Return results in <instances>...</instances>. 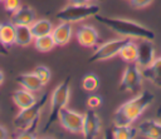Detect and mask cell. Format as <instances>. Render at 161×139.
Returning a JSON list of instances; mask_svg holds the SVG:
<instances>
[{
  "mask_svg": "<svg viewBox=\"0 0 161 139\" xmlns=\"http://www.w3.org/2000/svg\"><path fill=\"white\" fill-rule=\"evenodd\" d=\"M155 95L148 90H143L138 93L132 99L123 103L114 111L112 120L114 125H131L136 121L140 115L152 104Z\"/></svg>",
  "mask_w": 161,
  "mask_h": 139,
  "instance_id": "1",
  "label": "cell"
},
{
  "mask_svg": "<svg viewBox=\"0 0 161 139\" xmlns=\"http://www.w3.org/2000/svg\"><path fill=\"white\" fill-rule=\"evenodd\" d=\"M97 21L101 24L106 25L111 30L116 31L117 34L126 36V38H136V39H155V33L148 29L147 26L133 21L128 19H122V18H111L106 15H101L99 13L93 16Z\"/></svg>",
  "mask_w": 161,
  "mask_h": 139,
  "instance_id": "2",
  "label": "cell"
},
{
  "mask_svg": "<svg viewBox=\"0 0 161 139\" xmlns=\"http://www.w3.org/2000/svg\"><path fill=\"white\" fill-rule=\"evenodd\" d=\"M70 80H72V78L68 75L53 90V93L50 95V113H49L47 123L43 128L44 133L48 131L49 128L58 120L60 110L67 106V104L69 101V98H70Z\"/></svg>",
  "mask_w": 161,
  "mask_h": 139,
  "instance_id": "3",
  "label": "cell"
},
{
  "mask_svg": "<svg viewBox=\"0 0 161 139\" xmlns=\"http://www.w3.org/2000/svg\"><path fill=\"white\" fill-rule=\"evenodd\" d=\"M48 99H49V93H44L40 96V99H38L33 105H30L25 109H20V111L13 119L14 128L18 131H20V130H24L31 125L39 124L42 110H43L45 103L48 101Z\"/></svg>",
  "mask_w": 161,
  "mask_h": 139,
  "instance_id": "4",
  "label": "cell"
},
{
  "mask_svg": "<svg viewBox=\"0 0 161 139\" xmlns=\"http://www.w3.org/2000/svg\"><path fill=\"white\" fill-rule=\"evenodd\" d=\"M101 11V8L96 4H70L60 9L55 18L60 21L77 23L80 20H86L91 16L97 15Z\"/></svg>",
  "mask_w": 161,
  "mask_h": 139,
  "instance_id": "5",
  "label": "cell"
},
{
  "mask_svg": "<svg viewBox=\"0 0 161 139\" xmlns=\"http://www.w3.org/2000/svg\"><path fill=\"white\" fill-rule=\"evenodd\" d=\"M142 79L143 76L141 73V68L137 65V63H128L123 71L118 90L126 93H138L142 85Z\"/></svg>",
  "mask_w": 161,
  "mask_h": 139,
  "instance_id": "6",
  "label": "cell"
},
{
  "mask_svg": "<svg viewBox=\"0 0 161 139\" xmlns=\"http://www.w3.org/2000/svg\"><path fill=\"white\" fill-rule=\"evenodd\" d=\"M130 40H131L130 38H126V39H114V40L106 41L94 50V53L88 58V60L91 63H96V61H103V60L111 59L118 55L123 45H126Z\"/></svg>",
  "mask_w": 161,
  "mask_h": 139,
  "instance_id": "7",
  "label": "cell"
},
{
  "mask_svg": "<svg viewBox=\"0 0 161 139\" xmlns=\"http://www.w3.org/2000/svg\"><path fill=\"white\" fill-rule=\"evenodd\" d=\"M83 119H84V114H80V113H78L75 110L68 109L67 106L60 110L59 116H58V121L60 123V125L67 131L74 133V134L82 133Z\"/></svg>",
  "mask_w": 161,
  "mask_h": 139,
  "instance_id": "8",
  "label": "cell"
},
{
  "mask_svg": "<svg viewBox=\"0 0 161 139\" xmlns=\"http://www.w3.org/2000/svg\"><path fill=\"white\" fill-rule=\"evenodd\" d=\"M99 133H101V118L91 108L84 113L82 134L86 139H94L99 135Z\"/></svg>",
  "mask_w": 161,
  "mask_h": 139,
  "instance_id": "9",
  "label": "cell"
},
{
  "mask_svg": "<svg viewBox=\"0 0 161 139\" xmlns=\"http://www.w3.org/2000/svg\"><path fill=\"white\" fill-rule=\"evenodd\" d=\"M155 60V46L152 40L150 39H140V43L137 44V65L143 69L152 64Z\"/></svg>",
  "mask_w": 161,
  "mask_h": 139,
  "instance_id": "10",
  "label": "cell"
},
{
  "mask_svg": "<svg viewBox=\"0 0 161 139\" xmlns=\"http://www.w3.org/2000/svg\"><path fill=\"white\" fill-rule=\"evenodd\" d=\"M75 38L77 41L84 48H93L99 44V34L92 25H82L78 29Z\"/></svg>",
  "mask_w": 161,
  "mask_h": 139,
  "instance_id": "11",
  "label": "cell"
},
{
  "mask_svg": "<svg viewBox=\"0 0 161 139\" xmlns=\"http://www.w3.org/2000/svg\"><path fill=\"white\" fill-rule=\"evenodd\" d=\"M72 34H73V28L68 21H62L52 30V36L58 46H63L68 44L72 39Z\"/></svg>",
  "mask_w": 161,
  "mask_h": 139,
  "instance_id": "12",
  "label": "cell"
},
{
  "mask_svg": "<svg viewBox=\"0 0 161 139\" xmlns=\"http://www.w3.org/2000/svg\"><path fill=\"white\" fill-rule=\"evenodd\" d=\"M35 20V11L29 5H21L16 11L11 13L10 23L14 25H30Z\"/></svg>",
  "mask_w": 161,
  "mask_h": 139,
  "instance_id": "13",
  "label": "cell"
},
{
  "mask_svg": "<svg viewBox=\"0 0 161 139\" xmlns=\"http://www.w3.org/2000/svg\"><path fill=\"white\" fill-rule=\"evenodd\" d=\"M137 131L150 139H161V121L156 120H143L138 124Z\"/></svg>",
  "mask_w": 161,
  "mask_h": 139,
  "instance_id": "14",
  "label": "cell"
},
{
  "mask_svg": "<svg viewBox=\"0 0 161 139\" xmlns=\"http://www.w3.org/2000/svg\"><path fill=\"white\" fill-rule=\"evenodd\" d=\"M11 99H13L14 104H15L19 109H25V108L33 105V104L36 101V98H35V95L33 94V91L26 90V89H24V88L15 90V91L11 94Z\"/></svg>",
  "mask_w": 161,
  "mask_h": 139,
  "instance_id": "15",
  "label": "cell"
},
{
  "mask_svg": "<svg viewBox=\"0 0 161 139\" xmlns=\"http://www.w3.org/2000/svg\"><path fill=\"white\" fill-rule=\"evenodd\" d=\"M16 81L18 84L26 89V90H30V91H39L44 84L40 81V79L34 74V73H24V74H20L16 76Z\"/></svg>",
  "mask_w": 161,
  "mask_h": 139,
  "instance_id": "16",
  "label": "cell"
},
{
  "mask_svg": "<svg viewBox=\"0 0 161 139\" xmlns=\"http://www.w3.org/2000/svg\"><path fill=\"white\" fill-rule=\"evenodd\" d=\"M141 73L145 79L161 88V58L155 59L151 65L141 69Z\"/></svg>",
  "mask_w": 161,
  "mask_h": 139,
  "instance_id": "17",
  "label": "cell"
},
{
  "mask_svg": "<svg viewBox=\"0 0 161 139\" xmlns=\"http://www.w3.org/2000/svg\"><path fill=\"white\" fill-rule=\"evenodd\" d=\"M34 41L30 25H15V44L19 46H28Z\"/></svg>",
  "mask_w": 161,
  "mask_h": 139,
  "instance_id": "18",
  "label": "cell"
},
{
  "mask_svg": "<svg viewBox=\"0 0 161 139\" xmlns=\"http://www.w3.org/2000/svg\"><path fill=\"white\" fill-rule=\"evenodd\" d=\"M53 28H54V26H53L52 21L48 20V19H35V20L30 24V30H31L34 38L52 34Z\"/></svg>",
  "mask_w": 161,
  "mask_h": 139,
  "instance_id": "19",
  "label": "cell"
},
{
  "mask_svg": "<svg viewBox=\"0 0 161 139\" xmlns=\"http://www.w3.org/2000/svg\"><path fill=\"white\" fill-rule=\"evenodd\" d=\"M109 135L113 139H132L137 135V128L131 125H114L109 130Z\"/></svg>",
  "mask_w": 161,
  "mask_h": 139,
  "instance_id": "20",
  "label": "cell"
},
{
  "mask_svg": "<svg viewBox=\"0 0 161 139\" xmlns=\"http://www.w3.org/2000/svg\"><path fill=\"white\" fill-rule=\"evenodd\" d=\"M0 39L8 48L15 44V25L13 23H0Z\"/></svg>",
  "mask_w": 161,
  "mask_h": 139,
  "instance_id": "21",
  "label": "cell"
},
{
  "mask_svg": "<svg viewBox=\"0 0 161 139\" xmlns=\"http://www.w3.org/2000/svg\"><path fill=\"white\" fill-rule=\"evenodd\" d=\"M34 46L38 51L40 53H48L50 50L54 49V46H57L52 34H48V35H43V36H38V38H34Z\"/></svg>",
  "mask_w": 161,
  "mask_h": 139,
  "instance_id": "22",
  "label": "cell"
},
{
  "mask_svg": "<svg viewBox=\"0 0 161 139\" xmlns=\"http://www.w3.org/2000/svg\"><path fill=\"white\" fill-rule=\"evenodd\" d=\"M118 55L121 56L122 60H125L127 63L136 61V59H137V44H135L130 40L126 45H123V48L121 49Z\"/></svg>",
  "mask_w": 161,
  "mask_h": 139,
  "instance_id": "23",
  "label": "cell"
},
{
  "mask_svg": "<svg viewBox=\"0 0 161 139\" xmlns=\"http://www.w3.org/2000/svg\"><path fill=\"white\" fill-rule=\"evenodd\" d=\"M99 86V79L96 74H87L82 79V88L86 91H94Z\"/></svg>",
  "mask_w": 161,
  "mask_h": 139,
  "instance_id": "24",
  "label": "cell"
},
{
  "mask_svg": "<svg viewBox=\"0 0 161 139\" xmlns=\"http://www.w3.org/2000/svg\"><path fill=\"white\" fill-rule=\"evenodd\" d=\"M33 73L40 79V81L45 85L49 80H50V78H52V73H50V69L48 68V66H45V65H38V66H35V69L33 70Z\"/></svg>",
  "mask_w": 161,
  "mask_h": 139,
  "instance_id": "25",
  "label": "cell"
},
{
  "mask_svg": "<svg viewBox=\"0 0 161 139\" xmlns=\"http://www.w3.org/2000/svg\"><path fill=\"white\" fill-rule=\"evenodd\" d=\"M21 6V0H4V9L8 13H14Z\"/></svg>",
  "mask_w": 161,
  "mask_h": 139,
  "instance_id": "26",
  "label": "cell"
},
{
  "mask_svg": "<svg viewBox=\"0 0 161 139\" xmlns=\"http://www.w3.org/2000/svg\"><path fill=\"white\" fill-rule=\"evenodd\" d=\"M101 104H102V98L98 96V95H91V96H88V99H87V105H88L89 108H92V109L98 108Z\"/></svg>",
  "mask_w": 161,
  "mask_h": 139,
  "instance_id": "27",
  "label": "cell"
},
{
  "mask_svg": "<svg viewBox=\"0 0 161 139\" xmlns=\"http://www.w3.org/2000/svg\"><path fill=\"white\" fill-rule=\"evenodd\" d=\"M153 0H130L131 3V6L135 8V9H142V8H146L148 6Z\"/></svg>",
  "mask_w": 161,
  "mask_h": 139,
  "instance_id": "28",
  "label": "cell"
},
{
  "mask_svg": "<svg viewBox=\"0 0 161 139\" xmlns=\"http://www.w3.org/2000/svg\"><path fill=\"white\" fill-rule=\"evenodd\" d=\"M6 138H9V131L5 126L0 125V139H6Z\"/></svg>",
  "mask_w": 161,
  "mask_h": 139,
  "instance_id": "29",
  "label": "cell"
},
{
  "mask_svg": "<svg viewBox=\"0 0 161 139\" xmlns=\"http://www.w3.org/2000/svg\"><path fill=\"white\" fill-rule=\"evenodd\" d=\"M9 51H8V46H5L0 39V55H8Z\"/></svg>",
  "mask_w": 161,
  "mask_h": 139,
  "instance_id": "30",
  "label": "cell"
},
{
  "mask_svg": "<svg viewBox=\"0 0 161 139\" xmlns=\"http://www.w3.org/2000/svg\"><path fill=\"white\" fill-rule=\"evenodd\" d=\"M91 0H69L70 4H88Z\"/></svg>",
  "mask_w": 161,
  "mask_h": 139,
  "instance_id": "31",
  "label": "cell"
},
{
  "mask_svg": "<svg viewBox=\"0 0 161 139\" xmlns=\"http://www.w3.org/2000/svg\"><path fill=\"white\" fill-rule=\"evenodd\" d=\"M156 116H157L158 121H161V105L157 108V111H156Z\"/></svg>",
  "mask_w": 161,
  "mask_h": 139,
  "instance_id": "32",
  "label": "cell"
},
{
  "mask_svg": "<svg viewBox=\"0 0 161 139\" xmlns=\"http://www.w3.org/2000/svg\"><path fill=\"white\" fill-rule=\"evenodd\" d=\"M4 83V73H3V70H0V85Z\"/></svg>",
  "mask_w": 161,
  "mask_h": 139,
  "instance_id": "33",
  "label": "cell"
},
{
  "mask_svg": "<svg viewBox=\"0 0 161 139\" xmlns=\"http://www.w3.org/2000/svg\"><path fill=\"white\" fill-rule=\"evenodd\" d=\"M0 3H4V0H0Z\"/></svg>",
  "mask_w": 161,
  "mask_h": 139,
  "instance_id": "34",
  "label": "cell"
},
{
  "mask_svg": "<svg viewBox=\"0 0 161 139\" xmlns=\"http://www.w3.org/2000/svg\"><path fill=\"white\" fill-rule=\"evenodd\" d=\"M97 1H103V0H97Z\"/></svg>",
  "mask_w": 161,
  "mask_h": 139,
  "instance_id": "35",
  "label": "cell"
}]
</instances>
